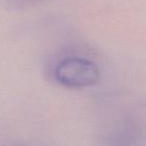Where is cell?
Here are the masks:
<instances>
[{
  "label": "cell",
  "instance_id": "obj_1",
  "mask_svg": "<svg viewBox=\"0 0 146 146\" xmlns=\"http://www.w3.org/2000/svg\"><path fill=\"white\" fill-rule=\"evenodd\" d=\"M55 76L64 86L82 88L95 84L99 78V71L97 66L88 59L68 57L56 67Z\"/></svg>",
  "mask_w": 146,
  "mask_h": 146
}]
</instances>
